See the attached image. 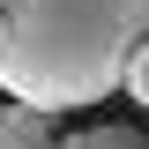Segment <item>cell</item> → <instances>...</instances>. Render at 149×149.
<instances>
[{
    "label": "cell",
    "mask_w": 149,
    "mask_h": 149,
    "mask_svg": "<svg viewBox=\"0 0 149 149\" xmlns=\"http://www.w3.org/2000/svg\"><path fill=\"white\" fill-rule=\"evenodd\" d=\"M119 90H127L134 104L149 112V37H142V45H134V52H127V67H119Z\"/></svg>",
    "instance_id": "obj_3"
},
{
    "label": "cell",
    "mask_w": 149,
    "mask_h": 149,
    "mask_svg": "<svg viewBox=\"0 0 149 149\" xmlns=\"http://www.w3.org/2000/svg\"><path fill=\"white\" fill-rule=\"evenodd\" d=\"M0 149H149L134 127H90V134H52V112L30 104H0Z\"/></svg>",
    "instance_id": "obj_2"
},
{
    "label": "cell",
    "mask_w": 149,
    "mask_h": 149,
    "mask_svg": "<svg viewBox=\"0 0 149 149\" xmlns=\"http://www.w3.org/2000/svg\"><path fill=\"white\" fill-rule=\"evenodd\" d=\"M142 37L149 0H0V90L30 112L104 104Z\"/></svg>",
    "instance_id": "obj_1"
}]
</instances>
